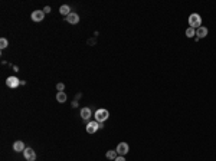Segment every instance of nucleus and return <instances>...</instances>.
Segmentation results:
<instances>
[{"label": "nucleus", "mask_w": 216, "mask_h": 161, "mask_svg": "<svg viewBox=\"0 0 216 161\" xmlns=\"http://www.w3.org/2000/svg\"><path fill=\"white\" fill-rule=\"evenodd\" d=\"M117 154H118V153H117L115 150H109V151H107V154H105V155H107L108 160H112V161H114L117 157H118Z\"/></svg>", "instance_id": "nucleus-14"}, {"label": "nucleus", "mask_w": 216, "mask_h": 161, "mask_svg": "<svg viewBox=\"0 0 216 161\" xmlns=\"http://www.w3.org/2000/svg\"><path fill=\"white\" fill-rule=\"evenodd\" d=\"M76 106H78V101L75 99L74 102H72V108H76Z\"/></svg>", "instance_id": "nucleus-20"}, {"label": "nucleus", "mask_w": 216, "mask_h": 161, "mask_svg": "<svg viewBox=\"0 0 216 161\" xmlns=\"http://www.w3.org/2000/svg\"><path fill=\"white\" fill-rule=\"evenodd\" d=\"M67 94H65V92H58V94H56V101H58V102H61V104H62V102H67Z\"/></svg>", "instance_id": "nucleus-13"}, {"label": "nucleus", "mask_w": 216, "mask_h": 161, "mask_svg": "<svg viewBox=\"0 0 216 161\" xmlns=\"http://www.w3.org/2000/svg\"><path fill=\"white\" fill-rule=\"evenodd\" d=\"M114 161H125V158H124V155H118Z\"/></svg>", "instance_id": "nucleus-18"}, {"label": "nucleus", "mask_w": 216, "mask_h": 161, "mask_svg": "<svg viewBox=\"0 0 216 161\" xmlns=\"http://www.w3.org/2000/svg\"><path fill=\"white\" fill-rule=\"evenodd\" d=\"M59 13L64 15V16H68V15H71L72 12H71V7H69V6L64 4V6H61V9H59Z\"/></svg>", "instance_id": "nucleus-12"}, {"label": "nucleus", "mask_w": 216, "mask_h": 161, "mask_svg": "<svg viewBox=\"0 0 216 161\" xmlns=\"http://www.w3.org/2000/svg\"><path fill=\"white\" fill-rule=\"evenodd\" d=\"M23 157H25L26 161H35L36 160V153L32 148H26L25 151H23Z\"/></svg>", "instance_id": "nucleus-7"}, {"label": "nucleus", "mask_w": 216, "mask_h": 161, "mask_svg": "<svg viewBox=\"0 0 216 161\" xmlns=\"http://www.w3.org/2000/svg\"><path fill=\"white\" fill-rule=\"evenodd\" d=\"M104 125H102V122H97V121H90L88 124H87V132L88 134H94V132H97L100 128H102Z\"/></svg>", "instance_id": "nucleus-1"}, {"label": "nucleus", "mask_w": 216, "mask_h": 161, "mask_svg": "<svg viewBox=\"0 0 216 161\" xmlns=\"http://www.w3.org/2000/svg\"><path fill=\"white\" fill-rule=\"evenodd\" d=\"M67 22L69 24H78L79 23V16H78V13H71V15H68L67 16Z\"/></svg>", "instance_id": "nucleus-8"}, {"label": "nucleus", "mask_w": 216, "mask_h": 161, "mask_svg": "<svg viewBox=\"0 0 216 161\" xmlns=\"http://www.w3.org/2000/svg\"><path fill=\"white\" fill-rule=\"evenodd\" d=\"M108 117H109V112L107 109H104V108H101V109H98L95 112V121L97 122H104V121L108 120Z\"/></svg>", "instance_id": "nucleus-3"}, {"label": "nucleus", "mask_w": 216, "mask_h": 161, "mask_svg": "<svg viewBox=\"0 0 216 161\" xmlns=\"http://www.w3.org/2000/svg\"><path fill=\"white\" fill-rule=\"evenodd\" d=\"M13 150L16 151V153H20V151H25L26 147L23 144V141H16L15 144H13Z\"/></svg>", "instance_id": "nucleus-10"}, {"label": "nucleus", "mask_w": 216, "mask_h": 161, "mask_svg": "<svg viewBox=\"0 0 216 161\" xmlns=\"http://www.w3.org/2000/svg\"><path fill=\"white\" fill-rule=\"evenodd\" d=\"M200 23H202V17H200L198 13H193V15L189 16V24H190V27H193V29L198 27V29H199Z\"/></svg>", "instance_id": "nucleus-2"}, {"label": "nucleus", "mask_w": 216, "mask_h": 161, "mask_svg": "<svg viewBox=\"0 0 216 161\" xmlns=\"http://www.w3.org/2000/svg\"><path fill=\"white\" fill-rule=\"evenodd\" d=\"M91 115H92L91 109H90L88 106H85V108H82V109H81V118H82V120L88 121L90 118H91Z\"/></svg>", "instance_id": "nucleus-9"}, {"label": "nucleus", "mask_w": 216, "mask_h": 161, "mask_svg": "<svg viewBox=\"0 0 216 161\" xmlns=\"http://www.w3.org/2000/svg\"><path fill=\"white\" fill-rule=\"evenodd\" d=\"M6 85H7L9 88L15 89V88H17V86L20 85V79H17L16 76H9L7 80H6Z\"/></svg>", "instance_id": "nucleus-5"}, {"label": "nucleus", "mask_w": 216, "mask_h": 161, "mask_svg": "<svg viewBox=\"0 0 216 161\" xmlns=\"http://www.w3.org/2000/svg\"><path fill=\"white\" fill-rule=\"evenodd\" d=\"M115 151L120 154V155H125V154L130 151V147H128V144H127V143H120V144L117 145Z\"/></svg>", "instance_id": "nucleus-6"}, {"label": "nucleus", "mask_w": 216, "mask_h": 161, "mask_svg": "<svg viewBox=\"0 0 216 161\" xmlns=\"http://www.w3.org/2000/svg\"><path fill=\"white\" fill-rule=\"evenodd\" d=\"M30 19H32L33 22H42V20L45 19V12H43V10H35V12H32V15H30Z\"/></svg>", "instance_id": "nucleus-4"}, {"label": "nucleus", "mask_w": 216, "mask_h": 161, "mask_svg": "<svg viewBox=\"0 0 216 161\" xmlns=\"http://www.w3.org/2000/svg\"><path fill=\"white\" fill-rule=\"evenodd\" d=\"M186 36H187V38H193V36H196V30H195L193 27H189V29L186 30Z\"/></svg>", "instance_id": "nucleus-15"}, {"label": "nucleus", "mask_w": 216, "mask_h": 161, "mask_svg": "<svg viewBox=\"0 0 216 161\" xmlns=\"http://www.w3.org/2000/svg\"><path fill=\"white\" fill-rule=\"evenodd\" d=\"M9 46V42H7V39H4V38H1L0 39V48L1 49H4V48H7Z\"/></svg>", "instance_id": "nucleus-16"}, {"label": "nucleus", "mask_w": 216, "mask_h": 161, "mask_svg": "<svg viewBox=\"0 0 216 161\" xmlns=\"http://www.w3.org/2000/svg\"><path fill=\"white\" fill-rule=\"evenodd\" d=\"M43 12H45V15H46V13H49V12H50V6H45Z\"/></svg>", "instance_id": "nucleus-19"}, {"label": "nucleus", "mask_w": 216, "mask_h": 161, "mask_svg": "<svg viewBox=\"0 0 216 161\" xmlns=\"http://www.w3.org/2000/svg\"><path fill=\"white\" fill-rule=\"evenodd\" d=\"M196 36H198V38H206V36H208V29L203 27V26H200L199 29L196 30Z\"/></svg>", "instance_id": "nucleus-11"}, {"label": "nucleus", "mask_w": 216, "mask_h": 161, "mask_svg": "<svg viewBox=\"0 0 216 161\" xmlns=\"http://www.w3.org/2000/svg\"><path fill=\"white\" fill-rule=\"evenodd\" d=\"M56 89H58V92H64V91H65V85H64V83H58V85H56Z\"/></svg>", "instance_id": "nucleus-17"}]
</instances>
